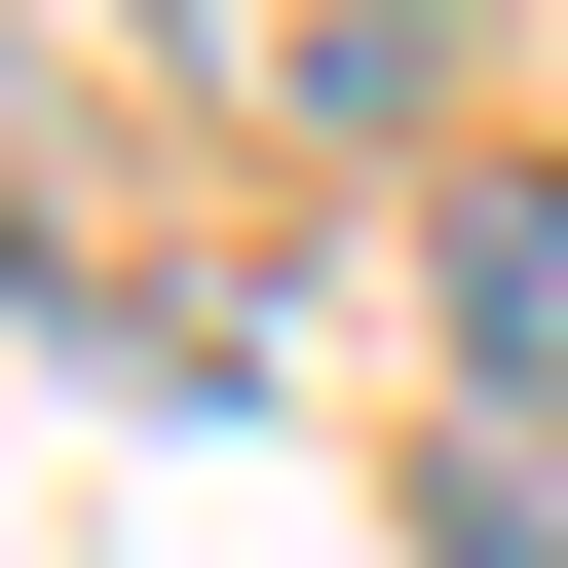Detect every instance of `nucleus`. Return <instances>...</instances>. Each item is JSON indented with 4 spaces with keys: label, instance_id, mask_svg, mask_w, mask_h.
Returning <instances> with one entry per match:
<instances>
[{
    "label": "nucleus",
    "instance_id": "2",
    "mask_svg": "<svg viewBox=\"0 0 568 568\" xmlns=\"http://www.w3.org/2000/svg\"><path fill=\"white\" fill-rule=\"evenodd\" d=\"M417 568H568V455H530V417H455V455H417Z\"/></svg>",
    "mask_w": 568,
    "mask_h": 568
},
{
    "label": "nucleus",
    "instance_id": "1",
    "mask_svg": "<svg viewBox=\"0 0 568 568\" xmlns=\"http://www.w3.org/2000/svg\"><path fill=\"white\" fill-rule=\"evenodd\" d=\"M417 265H455V342H493V417H530V379H568V152H493Z\"/></svg>",
    "mask_w": 568,
    "mask_h": 568
},
{
    "label": "nucleus",
    "instance_id": "3",
    "mask_svg": "<svg viewBox=\"0 0 568 568\" xmlns=\"http://www.w3.org/2000/svg\"><path fill=\"white\" fill-rule=\"evenodd\" d=\"M190 39H265L304 114H379V77H417V0H190Z\"/></svg>",
    "mask_w": 568,
    "mask_h": 568
}]
</instances>
